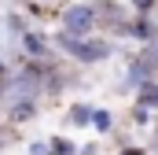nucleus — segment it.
<instances>
[{
	"mask_svg": "<svg viewBox=\"0 0 158 155\" xmlns=\"http://www.w3.org/2000/svg\"><path fill=\"white\" fill-rule=\"evenodd\" d=\"M129 118H132V126H136V129H147V126L155 122V111H147V107L132 104V107H129Z\"/></svg>",
	"mask_w": 158,
	"mask_h": 155,
	"instance_id": "ddd939ff",
	"label": "nucleus"
},
{
	"mask_svg": "<svg viewBox=\"0 0 158 155\" xmlns=\"http://www.w3.org/2000/svg\"><path fill=\"white\" fill-rule=\"evenodd\" d=\"M114 155H151V152H147L143 144H121V148H118Z\"/></svg>",
	"mask_w": 158,
	"mask_h": 155,
	"instance_id": "2eb2a0df",
	"label": "nucleus"
},
{
	"mask_svg": "<svg viewBox=\"0 0 158 155\" xmlns=\"http://www.w3.org/2000/svg\"><path fill=\"white\" fill-rule=\"evenodd\" d=\"M132 11H140V15H155L158 11V0H125Z\"/></svg>",
	"mask_w": 158,
	"mask_h": 155,
	"instance_id": "4468645a",
	"label": "nucleus"
},
{
	"mask_svg": "<svg viewBox=\"0 0 158 155\" xmlns=\"http://www.w3.org/2000/svg\"><path fill=\"white\" fill-rule=\"evenodd\" d=\"M77 155H99V144L88 140V144H81V148H77Z\"/></svg>",
	"mask_w": 158,
	"mask_h": 155,
	"instance_id": "a211bd4d",
	"label": "nucleus"
},
{
	"mask_svg": "<svg viewBox=\"0 0 158 155\" xmlns=\"http://www.w3.org/2000/svg\"><path fill=\"white\" fill-rule=\"evenodd\" d=\"M15 48H19V63H26V59L40 63V59H52V55H55L52 33H44L40 26H30V30H26L22 37L15 41Z\"/></svg>",
	"mask_w": 158,
	"mask_h": 155,
	"instance_id": "20e7f679",
	"label": "nucleus"
},
{
	"mask_svg": "<svg viewBox=\"0 0 158 155\" xmlns=\"http://www.w3.org/2000/svg\"><path fill=\"white\" fill-rule=\"evenodd\" d=\"M114 126H118V118H114L110 107H96V115H92V133L96 137H110Z\"/></svg>",
	"mask_w": 158,
	"mask_h": 155,
	"instance_id": "9b49d317",
	"label": "nucleus"
},
{
	"mask_svg": "<svg viewBox=\"0 0 158 155\" xmlns=\"http://www.w3.org/2000/svg\"><path fill=\"white\" fill-rule=\"evenodd\" d=\"M48 155H55V152H48Z\"/></svg>",
	"mask_w": 158,
	"mask_h": 155,
	"instance_id": "6ab92c4d",
	"label": "nucleus"
},
{
	"mask_svg": "<svg viewBox=\"0 0 158 155\" xmlns=\"http://www.w3.org/2000/svg\"><path fill=\"white\" fill-rule=\"evenodd\" d=\"M151 78L155 74H151V70L136 59V52H132L129 63H125V74H121V81H118V92H136V89H140L143 81H151Z\"/></svg>",
	"mask_w": 158,
	"mask_h": 155,
	"instance_id": "423d86ee",
	"label": "nucleus"
},
{
	"mask_svg": "<svg viewBox=\"0 0 158 155\" xmlns=\"http://www.w3.org/2000/svg\"><path fill=\"white\" fill-rule=\"evenodd\" d=\"M92 4H96V11H99V33L132 44V15H136V11H132L125 0H92Z\"/></svg>",
	"mask_w": 158,
	"mask_h": 155,
	"instance_id": "f03ea898",
	"label": "nucleus"
},
{
	"mask_svg": "<svg viewBox=\"0 0 158 155\" xmlns=\"http://www.w3.org/2000/svg\"><path fill=\"white\" fill-rule=\"evenodd\" d=\"M132 104H140V107H147V111H155V115H158V78L143 81V85L132 92Z\"/></svg>",
	"mask_w": 158,
	"mask_h": 155,
	"instance_id": "9d476101",
	"label": "nucleus"
},
{
	"mask_svg": "<svg viewBox=\"0 0 158 155\" xmlns=\"http://www.w3.org/2000/svg\"><path fill=\"white\" fill-rule=\"evenodd\" d=\"M48 148H52V152L55 155H77V140H70V137H66V133H55V137H48Z\"/></svg>",
	"mask_w": 158,
	"mask_h": 155,
	"instance_id": "f8f14e48",
	"label": "nucleus"
},
{
	"mask_svg": "<svg viewBox=\"0 0 158 155\" xmlns=\"http://www.w3.org/2000/svg\"><path fill=\"white\" fill-rule=\"evenodd\" d=\"M132 44H158V19L155 15H132Z\"/></svg>",
	"mask_w": 158,
	"mask_h": 155,
	"instance_id": "0eeeda50",
	"label": "nucleus"
},
{
	"mask_svg": "<svg viewBox=\"0 0 158 155\" xmlns=\"http://www.w3.org/2000/svg\"><path fill=\"white\" fill-rule=\"evenodd\" d=\"M99 104H88V100H74L66 107V126L70 129H92V115H96Z\"/></svg>",
	"mask_w": 158,
	"mask_h": 155,
	"instance_id": "6e6552de",
	"label": "nucleus"
},
{
	"mask_svg": "<svg viewBox=\"0 0 158 155\" xmlns=\"http://www.w3.org/2000/svg\"><path fill=\"white\" fill-rule=\"evenodd\" d=\"M52 44H55L59 55L74 59V63H81V67H99V63L114 59V55L121 52V44L114 37H107V33L74 37V33H66V30H55V33H52Z\"/></svg>",
	"mask_w": 158,
	"mask_h": 155,
	"instance_id": "f257e3e1",
	"label": "nucleus"
},
{
	"mask_svg": "<svg viewBox=\"0 0 158 155\" xmlns=\"http://www.w3.org/2000/svg\"><path fill=\"white\" fill-rule=\"evenodd\" d=\"M30 26H33V22H30V11H26V7H7V11L0 15V33L7 37V44H15Z\"/></svg>",
	"mask_w": 158,
	"mask_h": 155,
	"instance_id": "39448f33",
	"label": "nucleus"
},
{
	"mask_svg": "<svg viewBox=\"0 0 158 155\" xmlns=\"http://www.w3.org/2000/svg\"><path fill=\"white\" fill-rule=\"evenodd\" d=\"M59 30L74 33V37H88L99 33V11L92 0H66L59 7Z\"/></svg>",
	"mask_w": 158,
	"mask_h": 155,
	"instance_id": "7ed1b4c3",
	"label": "nucleus"
},
{
	"mask_svg": "<svg viewBox=\"0 0 158 155\" xmlns=\"http://www.w3.org/2000/svg\"><path fill=\"white\" fill-rule=\"evenodd\" d=\"M7 78H11V63H7V59L0 55V89L7 85Z\"/></svg>",
	"mask_w": 158,
	"mask_h": 155,
	"instance_id": "f3484780",
	"label": "nucleus"
},
{
	"mask_svg": "<svg viewBox=\"0 0 158 155\" xmlns=\"http://www.w3.org/2000/svg\"><path fill=\"white\" fill-rule=\"evenodd\" d=\"M40 111V100H22V104H11L7 107V122L11 126H22V122H33Z\"/></svg>",
	"mask_w": 158,
	"mask_h": 155,
	"instance_id": "1a4fd4ad",
	"label": "nucleus"
},
{
	"mask_svg": "<svg viewBox=\"0 0 158 155\" xmlns=\"http://www.w3.org/2000/svg\"><path fill=\"white\" fill-rule=\"evenodd\" d=\"M26 152H30V155H48L52 148H48V140H30V144H26Z\"/></svg>",
	"mask_w": 158,
	"mask_h": 155,
	"instance_id": "dca6fc26",
	"label": "nucleus"
}]
</instances>
